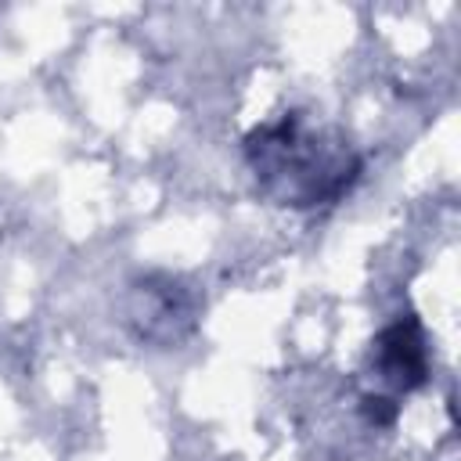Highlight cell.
Returning a JSON list of instances; mask_svg holds the SVG:
<instances>
[{
    "instance_id": "obj_2",
    "label": "cell",
    "mask_w": 461,
    "mask_h": 461,
    "mask_svg": "<svg viewBox=\"0 0 461 461\" xmlns=\"http://www.w3.org/2000/svg\"><path fill=\"white\" fill-rule=\"evenodd\" d=\"M371 364L378 367V375L400 389V393H414L425 385L429 378V357H425V335H421V321L414 313L393 321L371 349Z\"/></svg>"
},
{
    "instance_id": "obj_3",
    "label": "cell",
    "mask_w": 461,
    "mask_h": 461,
    "mask_svg": "<svg viewBox=\"0 0 461 461\" xmlns=\"http://www.w3.org/2000/svg\"><path fill=\"white\" fill-rule=\"evenodd\" d=\"M360 414H364L371 425L389 429V425L396 421V414H400V403H396L393 396H375V393H367V396L360 400Z\"/></svg>"
},
{
    "instance_id": "obj_1",
    "label": "cell",
    "mask_w": 461,
    "mask_h": 461,
    "mask_svg": "<svg viewBox=\"0 0 461 461\" xmlns=\"http://www.w3.org/2000/svg\"><path fill=\"white\" fill-rule=\"evenodd\" d=\"M245 155L277 205L295 209L339 198L360 173V162L346 166V155L321 151V144L303 130L299 112H285L277 122L256 126L245 137Z\"/></svg>"
}]
</instances>
